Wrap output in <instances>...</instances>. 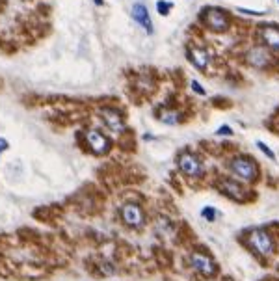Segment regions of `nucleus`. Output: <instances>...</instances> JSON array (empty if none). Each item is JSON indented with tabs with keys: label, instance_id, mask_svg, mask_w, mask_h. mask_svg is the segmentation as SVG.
Masks as SVG:
<instances>
[{
	"label": "nucleus",
	"instance_id": "f8f14e48",
	"mask_svg": "<svg viewBox=\"0 0 279 281\" xmlns=\"http://www.w3.org/2000/svg\"><path fill=\"white\" fill-rule=\"evenodd\" d=\"M186 58L190 60V63L194 65L197 71H206L211 61H213V56H211V50L206 47H201V45H188L186 49Z\"/></svg>",
	"mask_w": 279,
	"mask_h": 281
},
{
	"label": "nucleus",
	"instance_id": "f257e3e1",
	"mask_svg": "<svg viewBox=\"0 0 279 281\" xmlns=\"http://www.w3.org/2000/svg\"><path fill=\"white\" fill-rule=\"evenodd\" d=\"M227 170L231 175L246 184L257 183L261 177V168L257 164V160L248 157V155H235L227 160Z\"/></svg>",
	"mask_w": 279,
	"mask_h": 281
},
{
	"label": "nucleus",
	"instance_id": "0eeeda50",
	"mask_svg": "<svg viewBox=\"0 0 279 281\" xmlns=\"http://www.w3.org/2000/svg\"><path fill=\"white\" fill-rule=\"evenodd\" d=\"M97 116H99V119H101V123L106 127V130H110L112 134H123V132H125V128H127L125 117H123V114L117 110V108L101 106L97 110Z\"/></svg>",
	"mask_w": 279,
	"mask_h": 281
},
{
	"label": "nucleus",
	"instance_id": "f3484780",
	"mask_svg": "<svg viewBox=\"0 0 279 281\" xmlns=\"http://www.w3.org/2000/svg\"><path fill=\"white\" fill-rule=\"evenodd\" d=\"M201 216H203V220L213 224V222L218 218V210H216V207H213V205H206V207L201 208Z\"/></svg>",
	"mask_w": 279,
	"mask_h": 281
},
{
	"label": "nucleus",
	"instance_id": "6ab92c4d",
	"mask_svg": "<svg viewBox=\"0 0 279 281\" xmlns=\"http://www.w3.org/2000/svg\"><path fill=\"white\" fill-rule=\"evenodd\" d=\"M190 88L194 90V93H197V95H201V97H205V95H206L205 88H203V86H201L197 80H192V82H190Z\"/></svg>",
	"mask_w": 279,
	"mask_h": 281
},
{
	"label": "nucleus",
	"instance_id": "4468645a",
	"mask_svg": "<svg viewBox=\"0 0 279 281\" xmlns=\"http://www.w3.org/2000/svg\"><path fill=\"white\" fill-rule=\"evenodd\" d=\"M158 121L164 123V125H179L182 121V112L177 108H160L158 110Z\"/></svg>",
	"mask_w": 279,
	"mask_h": 281
},
{
	"label": "nucleus",
	"instance_id": "423d86ee",
	"mask_svg": "<svg viewBox=\"0 0 279 281\" xmlns=\"http://www.w3.org/2000/svg\"><path fill=\"white\" fill-rule=\"evenodd\" d=\"M218 190L224 194L225 197H229L233 201H240V203H246L251 199V192L246 188V183L242 181H238L235 177H222L218 179Z\"/></svg>",
	"mask_w": 279,
	"mask_h": 281
},
{
	"label": "nucleus",
	"instance_id": "4be33fe9",
	"mask_svg": "<svg viewBox=\"0 0 279 281\" xmlns=\"http://www.w3.org/2000/svg\"><path fill=\"white\" fill-rule=\"evenodd\" d=\"M6 149H10V144H8V140H4V138H0V155L4 153Z\"/></svg>",
	"mask_w": 279,
	"mask_h": 281
},
{
	"label": "nucleus",
	"instance_id": "f03ea898",
	"mask_svg": "<svg viewBox=\"0 0 279 281\" xmlns=\"http://www.w3.org/2000/svg\"><path fill=\"white\" fill-rule=\"evenodd\" d=\"M199 19L201 25L205 26L208 32H214V34H225L233 26V15L227 10L218 6L203 8L199 13Z\"/></svg>",
	"mask_w": 279,
	"mask_h": 281
},
{
	"label": "nucleus",
	"instance_id": "9b49d317",
	"mask_svg": "<svg viewBox=\"0 0 279 281\" xmlns=\"http://www.w3.org/2000/svg\"><path fill=\"white\" fill-rule=\"evenodd\" d=\"M257 39L273 54H279V26L277 25H261L257 28Z\"/></svg>",
	"mask_w": 279,
	"mask_h": 281
},
{
	"label": "nucleus",
	"instance_id": "ddd939ff",
	"mask_svg": "<svg viewBox=\"0 0 279 281\" xmlns=\"http://www.w3.org/2000/svg\"><path fill=\"white\" fill-rule=\"evenodd\" d=\"M130 17H132L134 23H138L146 34L151 36L153 32H155V25H153V19L149 15V10H147L146 4H142V2H134L132 8H130Z\"/></svg>",
	"mask_w": 279,
	"mask_h": 281
},
{
	"label": "nucleus",
	"instance_id": "7ed1b4c3",
	"mask_svg": "<svg viewBox=\"0 0 279 281\" xmlns=\"http://www.w3.org/2000/svg\"><path fill=\"white\" fill-rule=\"evenodd\" d=\"M246 244L255 255L272 257L275 253V239L264 227H255L246 233Z\"/></svg>",
	"mask_w": 279,
	"mask_h": 281
},
{
	"label": "nucleus",
	"instance_id": "aec40b11",
	"mask_svg": "<svg viewBox=\"0 0 279 281\" xmlns=\"http://www.w3.org/2000/svg\"><path fill=\"white\" fill-rule=\"evenodd\" d=\"M238 13H244V15H249V17H261L264 15V12H257V10H248V8H238Z\"/></svg>",
	"mask_w": 279,
	"mask_h": 281
},
{
	"label": "nucleus",
	"instance_id": "1a4fd4ad",
	"mask_svg": "<svg viewBox=\"0 0 279 281\" xmlns=\"http://www.w3.org/2000/svg\"><path fill=\"white\" fill-rule=\"evenodd\" d=\"M119 216H121L123 224L127 227H130V229H142V227L146 226V213H144V208L140 207L138 203L134 201H128L125 205H121Z\"/></svg>",
	"mask_w": 279,
	"mask_h": 281
},
{
	"label": "nucleus",
	"instance_id": "39448f33",
	"mask_svg": "<svg viewBox=\"0 0 279 281\" xmlns=\"http://www.w3.org/2000/svg\"><path fill=\"white\" fill-rule=\"evenodd\" d=\"M177 168L181 170L182 175L190 179H201L205 175V166H203L201 157L190 149H184L177 155Z\"/></svg>",
	"mask_w": 279,
	"mask_h": 281
},
{
	"label": "nucleus",
	"instance_id": "5701e85b",
	"mask_svg": "<svg viewBox=\"0 0 279 281\" xmlns=\"http://www.w3.org/2000/svg\"><path fill=\"white\" fill-rule=\"evenodd\" d=\"M93 2H95L97 6H104V0H93Z\"/></svg>",
	"mask_w": 279,
	"mask_h": 281
},
{
	"label": "nucleus",
	"instance_id": "b1692460",
	"mask_svg": "<svg viewBox=\"0 0 279 281\" xmlns=\"http://www.w3.org/2000/svg\"><path fill=\"white\" fill-rule=\"evenodd\" d=\"M277 4H279V0H277Z\"/></svg>",
	"mask_w": 279,
	"mask_h": 281
},
{
	"label": "nucleus",
	"instance_id": "2eb2a0df",
	"mask_svg": "<svg viewBox=\"0 0 279 281\" xmlns=\"http://www.w3.org/2000/svg\"><path fill=\"white\" fill-rule=\"evenodd\" d=\"M138 90H142V92H151L153 88H155V82H153V79L149 77V75H140L138 77Z\"/></svg>",
	"mask_w": 279,
	"mask_h": 281
},
{
	"label": "nucleus",
	"instance_id": "20e7f679",
	"mask_svg": "<svg viewBox=\"0 0 279 281\" xmlns=\"http://www.w3.org/2000/svg\"><path fill=\"white\" fill-rule=\"evenodd\" d=\"M244 61L248 63L249 67L257 69V71H270L277 63L275 54L272 50H268L264 45H261V43L248 47V50L244 52Z\"/></svg>",
	"mask_w": 279,
	"mask_h": 281
},
{
	"label": "nucleus",
	"instance_id": "9d476101",
	"mask_svg": "<svg viewBox=\"0 0 279 281\" xmlns=\"http://www.w3.org/2000/svg\"><path fill=\"white\" fill-rule=\"evenodd\" d=\"M84 140L93 155H101L103 157V155L110 153V149H112V140L106 134H103L99 128H88V130H84Z\"/></svg>",
	"mask_w": 279,
	"mask_h": 281
},
{
	"label": "nucleus",
	"instance_id": "412c9836",
	"mask_svg": "<svg viewBox=\"0 0 279 281\" xmlns=\"http://www.w3.org/2000/svg\"><path fill=\"white\" fill-rule=\"evenodd\" d=\"M216 134L218 136H233L235 132H233V128H231L229 125H222V127L216 130Z\"/></svg>",
	"mask_w": 279,
	"mask_h": 281
},
{
	"label": "nucleus",
	"instance_id": "a211bd4d",
	"mask_svg": "<svg viewBox=\"0 0 279 281\" xmlns=\"http://www.w3.org/2000/svg\"><path fill=\"white\" fill-rule=\"evenodd\" d=\"M257 147H259V149H261L262 153L266 155L270 160H275V153H273L272 149H270V146H268V144H264V142L259 140V142H257Z\"/></svg>",
	"mask_w": 279,
	"mask_h": 281
},
{
	"label": "nucleus",
	"instance_id": "6e6552de",
	"mask_svg": "<svg viewBox=\"0 0 279 281\" xmlns=\"http://www.w3.org/2000/svg\"><path fill=\"white\" fill-rule=\"evenodd\" d=\"M190 266L203 277H214L218 274V264L211 255H206L203 251H192L188 257Z\"/></svg>",
	"mask_w": 279,
	"mask_h": 281
},
{
	"label": "nucleus",
	"instance_id": "dca6fc26",
	"mask_svg": "<svg viewBox=\"0 0 279 281\" xmlns=\"http://www.w3.org/2000/svg\"><path fill=\"white\" fill-rule=\"evenodd\" d=\"M171 10H173V2H170V0H157V12H158V15H162V17H168Z\"/></svg>",
	"mask_w": 279,
	"mask_h": 281
}]
</instances>
